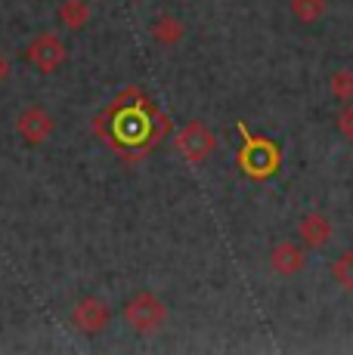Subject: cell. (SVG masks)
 I'll return each instance as SVG.
<instances>
[{
	"label": "cell",
	"mask_w": 353,
	"mask_h": 355,
	"mask_svg": "<svg viewBox=\"0 0 353 355\" xmlns=\"http://www.w3.org/2000/svg\"><path fill=\"white\" fill-rule=\"evenodd\" d=\"M93 133L108 152L127 164H137L142 155L155 152L165 142V136L171 133V121L140 87H127L103 112H97Z\"/></svg>",
	"instance_id": "1"
},
{
	"label": "cell",
	"mask_w": 353,
	"mask_h": 355,
	"mask_svg": "<svg viewBox=\"0 0 353 355\" xmlns=\"http://www.w3.org/2000/svg\"><path fill=\"white\" fill-rule=\"evenodd\" d=\"M239 133H242V139H245L242 142V152H239V167L245 170L251 180H267L270 173H276V167H279V152H276L273 142L251 136L245 124H239Z\"/></svg>",
	"instance_id": "2"
},
{
	"label": "cell",
	"mask_w": 353,
	"mask_h": 355,
	"mask_svg": "<svg viewBox=\"0 0 353 355\" xmlns=\"http://www.w3.org/2000/svg\"><path fill=\"white\" fill-rule=\"evenodd\" d=\"M167 318V306L158 293L152 291H137L124 303V322L137 334H155Z\"/></svg>",
	"instance_id": "3"
},
{
	"label": "cell",
	"mask_w": 353,
	"mask_h": 355,
	"mask_svg": "<svg viewBox=\"0 0 353 355\" xmlns=\"http://www.w3.org/2000/svg\"><path fill=\"white\" fill-rule=\"evenodd\" d=\"M174 146H176V152L183 155V161L202 164L214 155L217 136H214V130L208 124H202V121H189V124H183L180 130H176Z\"/></svg>",
	"instance_id": "4"
},
{
	"label": "cell",
	"mask_w": 353,
	"mask_h": 355,
	"mask_svg": "<svg viewBox=\"0 0 353 355\" xmlns=\"http://www.w3.org/2000/svg\"><path fill=\"white\" fill-rule=\"evenodd\" d=\"M65 56H69V50H65L63 37H59L56 31H40L38 37L25 46V62L40 74H56L59 68L65 65Z\"/></svg>",
	"instance_id": "5"
},
{
	"label": "cell",
	"mask_w": 353,
	"mask_h": 355,
	"mask_svg": "<svg viewBox=\"0 0 353 355\" xmlns=\"http://www.w3.org/2000/svg\"><path fill=\"white\" fill-rule=\"evenodd\" d=\"M108 322H112V309H108V303L99 297H81L78 303L72 306V324L78 327L81 334H87V337L103 334Z\"/></svg>",
	"instance_id": "6"
},
{
	"label": "cell",
	"mask_w": 353,
	"mask_h": 355,
	"mask_svg": "<svg viewBox=\"0 0 353 355\" xmlns=\"http://www.w3.org/2000/svg\"><path fill=\"white\" fill-rule=\"evenodd\" d=\"M53 130H56V121H53V114L47 112L44 105L22 108L16 118V133L22 136V142H28V146H44L53 136Z\"/></svg>",
	"instance_id": "7"
},
{
	"label": "cell",
	"mask_w": 353,
	"mask_h": 355,
	"mask_svg": "<svg viewBox=\"0 0 353 355\" xmlns=\"http://www.w3.org/2000/svg\"><path fill=\"white\" fill-rule=\"evenodd\" d=\"M331 235H335V226H331V220L325 214H313L301 216V223H297V238H301V244L307 250H322L325 244L331 241Z\"/></svg>",
	"instance_id": "8"
},
{
	"label": "cell",
	"mask_w": 353,
	"mask_h": 355,
	"mask_svg": "<svg viewBox=\"0 0 353 355\" xmlns=\"http://www.w3.org/2000/svg\"><path fill=\"white\" fill-rule=\"evenodd\" d=\"M270 266H273L276 275L291 278V275H297V272L307 266V254H304L301 244H295V241H279L273 250H270Z\"/></svg>",
	"instance_id": "9"
},
{
	"label": "cell",
	"mask_w": 353,
	"mask_h": 355,
	"mask_svg": "<svg viewBox=\"0 0 353 355\" xmlns=\"http://www.w3.org/2000/svg\"><path fill=\"white\" fill-rule=\"evenodd\" d=\"M149 34L155 37V44L161 46H176L183 37H186V25L174 16V12H158L149 25Z\"/></svg>",
	"instance_id": "10"
},
{
	"label": "cell",
	"mask_w": 353,
	"mask_h": 355,
	"mask_svg": "<svg viewBox=\"0 0 353 355\" xmlns=\"http://www.w3.org/2000/svg\"><path fill=\"white\" fill-rule=\"evenodd\" d=\"M56 19H59V25H63V28L81 31L93 19L90 0H63V3H59V10H56Z\"/></svg>",
	"instance_id": "11"
},
{
	"label": "cell",
	"mask_w": 353,
	"mask_h": 355,
	"mask_svg": "<svg viewBox=\"0 0 353 355\" xmlns=\"http://www.w3.org/2000/svg\"><path fill=\"white\" fill-rule=\"evenodd\" d=\"M288 10L295 12L297 22L313 25L325 16V0H288Z\"/></svg>",
	"instance_id": "12"
},
{
	"label": "cell",
	"mask_w": 353,
	"mask_h": 355,
	"mask_svg": "<svg viewBox=\"0 0 353 355\" xmlns=\"http://www.w3.org/2000/svg\"><path fill=\"white\" fill-rule=\"evenodd\" d=\"M331 278H335V284L341 291H350L353 293V248L338 254V259L331 263Z\"/></svg>",
	"instance_id": "13"
},
{
	"label": "cell",
	"mask_w": 353,
	"mask_h": 355,
	"mask_svg": "<svg viewBox=\"0 0 353 355\" xmlns=\"http://www.w3.org/2000/svg\"><path fill=\"white\" fill-rule=\"evenodd\" d=\"M329 90H331V96L341 99V102L353 99V71H350V68H338V71H331Z\"/></svg>",
	"instance_id": "14"
},
{
	"label": "cell",
	"mask_w": 353,
	"mask_h": 355,
	"mask_svg": "<svg viewBox=\"0 0 353 355\" xmlns=\"http://www.w3.org/2000/svg\"><path fill=\"white\" fill-rule=\"evenodd\" d=\"M338 130H341V136L353 146V99L344 102L341 114H338Z\"/></svg>",
	"instance_id": "15"
},
{
	"label": "cell",
	"mask_w": 353,
	"mask_h": 355,
	"mask_svg": "<svg viewBox=\"0 0 353 355\" xmlns=\"http://www.w3.org/2000/svg\"><path fill=\"white\" fill-rule=\"evenodd\" d=\"M10 74H13V62L3 56V53H0V84H3V80H10Z\"/></svg>",
	"instance_id": "16"
}]
</instances>
